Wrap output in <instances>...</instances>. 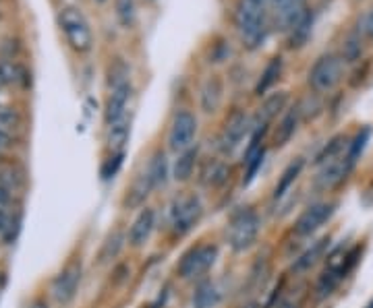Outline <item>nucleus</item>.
I'll use <instances>...</instances> for the list:
<instances>
[{
	"label": "nucleus",
	"instance_id": "f257e3e1",
	"mask_svg": "<svg viewBox=\"0 0 373 308\" xmlns=\"http://www.w3.org/2000/svg\"><path fill=\"white\" fill-rule=\"evenodd\" d=\"M270 0H238L234 10V25L247 50H257L268 33Z\"/></svg>",
	"mask_w": 373,
	"mask_h": 308
},
{
	"label": "nucleus",
	"instance_id": "f03ea898",
	"mask_svg": "<svg viewBox=\"0 0 373 308\" xmlns=\"http://www.w3.org/2000/svg\"><path fill=\"white\" fill-rule=\"evenodd\" d=\"M204 213H206L204 201L197 193H189V191L176 193L166 207L168 228L174 236H187L201 224Z\"/></svg>",
	"mask_w": 373,
	"mask_h": 308
},
{
	"label": "nucleus",
	"instance_id": "7ed1b4c3",
	"mask_svg": "<svg viewBox=\"0 0 373 308\" xmlns=\"http://www.w3.org/2000/svg\"><path fill=\"white\" fill-rule=\"evenodd\" d=\"M261 232L259 213L251 205H241L232 209L226 222V242L234 252H247L255 246Z\"/></svg>",
	"mask_w": 373,
	"mask_h": 308
},
{
	"label": "nucleus",
	"instance_id": "20e7f679",
	"mask_svg": "<svg viewBox=\"0 0 373 308\" xmlns=\"http://www.w3.org/2000/svg\"><path fill=\"white\" fill-rule=\"evenodd\" d=\"M220 250L212 242H201L191 246L176 263V275L185 282H199L216 265Z\"/></svg>",
	"mask_w": 373,
	"mask_h": 308
},
{
	"label": "nucleus",
	"instance_id": "39448f33",
	"mask_svg": "<svg viewBox=\"0 0 373 308\" xmlns=\"http://www.w3.org/2000/svg\"><path fill=\"white\" fill-rule=\"evenodd\" d=\"M59 23L67 38V44L75 52L85 54L91 50V46H93L91 27H89V21L85 19V15L77 6H63L59 13Z\"/></svg>",
	"mask_w": 373,
	"mask_h": 308
},
{
	"label": "nucleus",
	"instance_id": "423d86ee",
	"mask_svg": "<svg viewBox=\"0 0 373 308\" xmlns=\"http://www.w3.org/2000/svg\"><path fill=\"white\" fill-rule=\"evenodd\" d=\"M342 75H344L342 58L336 56V54H323L309 69L307 81H309V85H311L313 91H317V93H330L342 81Z\"/></svg>",
	"mask_w": 373,
	"mask_h": 308
},
{
	"label": "nucleus",
	"instance_id": "0eeeda50",
	"mask_svg": "<svg viewBox=\"0 0 373 308\" xmlns=\"http://www.w3.org/2000/svg\"><path fill=\"white\" fill-rule=\"evenodd\" d=\"M251 133H253V118L243 110L232 112L226 118L222 133L218 137V149L224 155H232L245 143L247 137H251Z\"/></svg>",
	"mask_w": 373,
	"mask_h": 308
},
{
	"label": "nucleus",
	"instance_id": "6e6552de",
	"mask_svg": "<svg viewBox=\"0 0 373 308\" xmlns=\"http://www.w3.org/2000/svg\"><path fill=\"white\" fill-rule=\"evenodd\" d=\"M336 207H338L336 201H317V203H311L309 207H305L300 211V216L295 220V226H293L295 236L309 238L317 230H321L336 213Z\"/></svg>",
	"mask_w": 373,
	"mask_h": 308
},
{
	"label": "nucleus",
	"instance_id": "1a4fd4ad",
	"mask_svg": "<svg viewBox=\"0 0 373 308\" xmlns=\"http://www.w3.org/2000/svg\"><path fill=\"white\" fill-rule=\"evenodd\" d=\"M197 137V118L189 110H178L172 116L170 129H168V147L174 154H183L193 147Z\"/></svg>",
	"mask_w": 373,
	"mask_h": 308
},
{
	"label": "nucleus",
	"instance_id": "9d476101",
	"mask_svg": "<svg viewBox=\"0 0 373 308\" xmlns=\"http://www.w3.org/2000/svg\"><path fill=\"white\" fill-rule=\"evenodd\" d=\"M351 170L353 168L347 161V155H340V157H336V159L319 165V170H317V174L313 178V186L317 191H321V193L334 191V188H338L347 180V176L351 174Z\"/></svg>",
	"mask_w": 373,
	"mask_h": 308
},
{
	"label": "nucleus",
	"instance_id": "9b49d317",
	"mask_svg": "<svg viewBox=\"0 0 373 308\" xmlns=\"http://www.w3.org/2000/svg\"><path fill=\"white\" fill-rule=\"evenodd\" d=\"M133 99V83H123L116 87H110L108 99H106V110H104V120L108 127L121 122L127 118L129 104Z\"/></svg>",
	"mask_w": 373,
	"mask_h": 308
},
{
	"label": "nucleus",
	"instance_id": "f8f14e48",
	"mask_svg": "<svg viewBox=\"0 0 373 308\" xmlns=\"http://www.w3.org/2000/svg\"><path fill=\"white\" fill-rule=\"evenodd\" d=\"M81 263L73 261L69 263L52 282V296L59 305H69L77 296V290H79V284H81Z\"/></svg>",
	"mask_w": 373,
	"mask_h": 308
},
{
	"label": "nucleus",
	"instance_id": "ddd939ff",
	"mask_svg": "<svg viewBox=\"0 0 373 308\" xmlns=\"http://www.w3.org/2000/svg\"><path fill=\"white\" fill-rule=\"evenodd\" d=\"M155 222H158V216H155V209L153 207H142L139 213L135 216L131 228L127 232V242L129 246L133 248H144L149 242L151 234L155 230Z\"/></svg>",
	"mask_w": 373,
	"mask_h": 308
},
{
	"label": "nucleus",
	"instance_id": "4468645a",
	"mask_svg": "<svg viewBox=\"0 0 373 308\" xmlns=\"http://www.w3.org/2000/svg\"><path fill=\"white\" fill-rule=\"evenodd\" d=\"M287 104H289L287 91H276L268 95L264 104L259 106L257 114L253 116V131H268V127L278 118V114L287 110Z\"/></svg>",
	"mask_w": 373,
	"mask_h": 308
},
{
	"label": "nucleus",
	"instance_id": "2eb2a0df",
	"mask_svg": "<svg viewBox=\"0 0 373 308\" xmlns=\"http://www.w3.org/2000/svg\"><path fill=\"white\" fill-rule=\"evenodd\" d=\"M274 21L284 31H291V27L297 23V19L305 13V0H270Z\"/></svg>",
	"mask_w": 373,
	"mask_h": 308
},
{
	"label": "nucleus",
	"instance_id": "dca6fc26",
	"mask_svg": "<svg viewBox=\"0 0 373 308\" xmlns=\"http://www.w3.org/2000/svg\"><path fill=\"white\" fill-rule=\"evenodd\" d=\"M224 99V81L220 75H212L204 81L199 89V106L206 114L218 112Z\"/></svg>",
	"mask_w": 373,
	"mask_h": 308
},
{
	"label": "nucleus",
	"instance_id": "f3484780",
	"mask_svg": "<svg viewBox=\"0 0 373 308\" xmlns=\"http://www.w3.org/2000/svg\"><path fill=\"white\" fill-rule=\"evenodd\" d=\"M142 174H144V178L148 180L151 191L162 188V186L168 182V176H170V165H168L166 154H164L162 149H158L155 154L149 157L148 165L144 168Z\"/></svg>",
	"mask_w": 373,
	"mask_h": 308
},
{
	"label": "nucleus",
	"instance_id": "a211bd4d",
	"mask_svg": "<svg viewBox=\"0 0 373 308\" xmlns=\"http://www.w3.org/2000/svg\"><path fill=\"white\" fill-rule=\"evenodd\" d=\"M330 242H332L330 236H323V238L315 240L307 250H303L297 259H295V263H293V271H295V273H303V271H309L311 267H315V265L328 254V250H330Z\"/></svg>",
	"mask_w": 373,
	"mask_h": 308
},
{
	"label": "nucleus",
	"instance_id": "6ab92c4d",
	"mask_svg": "<svg viewBox=\"0 0 373 308\" xmlns=\"http://www.w3.org/2000/svg\"><path fill=\"white\" fill-rule=\"evenodd\" d=\"M222 302V290L214 279H199L193 292V308H216Z\"/></svg>",
	"mask_w": 373,
	"mask_h": 308
},
{
	"label": "nucleus",
	"instance_id": "aec40b11",
	"mask_svg": "<svg viewBox=\"0 0 373 308\" xmlns=\"http://www.w3.org/2000/svg\"><path fill=\"white\" fill-rule=\"evenodd\" d=\"M230 178V165L224 163L222 159H210L204 163L199 172V180L208 188H222Z\"/></svg>",
	"mask_w": 373,
	"mask_h": 308
},
{
	"label": "nucleus",
	"instance_id": "412c9836",
	"mask_svg": "<svg viewBox=\"0 0 373 308\" xmlns=\"http://www.w3.org/2000/svg\"><path fill=\"white\" fill-rule=\"evenodd\" d=\"M298 122H300V110L291 108L289 112H284V116L280 118L276 131H274V145L276 147H284L297 133Z\"/></svg>",
	"mask_w": 373,
	"mask_h": 308
},
{
	"label": "nucleus",
	"instance_id": "4be33fe9",
	"mask_svg": "<svg viewBox=\"0 0 373 308\" xmlns=\"http://www.w3.org/2000/svg\"><path fill=\"white\" fill-rule=\"evenodd\" d=\"M303 168H305V159H303V157H297L295 161H291V163L284 168V172H282V176L278 178V184H276V188H274V195H272L274 201H280V199H284V197L291 193V188L295 186V182H297V178L300 176Z\"/></svg>",
	"mask_w": 373,
	"mask_h": 308
},
{
	"label": "nucleus",
	"instance_id": "5701e85b",
	"mask_svg": "<svg viewBox=\"0 0 373 308\" xmlns=\"http://www.w3.org/2000/svg\"><path fill=\"white\" fill-rule=\"evenodd\" d=\"M197 147H191L187 152L176 155V161L170 168V176L176 182H187L191 180V176L195 174V165H197Z\"/></svg>",
	"mask_w": 373,
	"mask_h": 308
},
{
	"label": "nucleus",
	"instance_id": "b1692460",
	"mask_svg": "<svg viewBox=\"0 0 373 308\" xmlns=\"http://www.w3.org/2000/svg\"><path fill=\"white\" fill-rule=\"evenodd\" d=\"M129 137H131V122L129 118L108 127V135H106V143H108V149L110 154H125V147L129 143Z\"/></svg>",
	"mask_w": 373,
	"mask_h": 308
},
{
	"label": "nucleus",
	"instance_id": "393cba45",
	"mask_svg": "<svg viewBox=\"0 0 373 308\" xmlns=\"http://www.w3.org/2000/svg\"><path fill=\"white\" fill-rule=\"evenodd\" d=\"M311 29H313V15L305 8V13L298 17L297 23L289 31V46L291 48H303L311 38Z\"/></svg>",
	"mask_w": 373,
	"mask_h": 308
},
{
	"label": "nucleus",
	"instance_id": "a878e982",
	"mask_svg": "<svg viewBox=\"0 0 373 308\" xmlns=\"http://www.w3.org/2000/svg\"><path fill=\"white\" fill-rule=\"evenodd\" d=\"M15 85H27V73L15 60L2 58L0 60V87H15Z\"/></svg>",
	"mask_w": 373,
	"mask_h": 308
},
{
	"label": "nucleus",
	"instance_id": "bb28decb",
	"mask_svg": "<svg viewBox=\"0 0 373 308\" xmlns=\"http://www.w3.org/2000/svg\"><path fill=\"white\" fill-rule=\"evenodd\" d=\"M370 141H372V127H363V129L353 137V141L347 145V161L351 163V168H355V163L361 159V155H363Z\"/></svg>",
	"mask_w": 373,
	"mask_h": 308
},
{
	"label": "nucleus",
	"instance_id": "cd10ccee",
	"mask_svg": "<svg viewBox=\"0 0 373 308\" xmlns=\"http://www.w3.org/2000/svg\"><path fill=\"white\" fill-rule=\"evenodd\" d=\"M280 73H282V58H272L270 65L266 67V71L261 73V77L255 85V93L257 95H264L272 89V85L280 79Z\"/></svg>",
	"mask_w": 373,
	"mask_h": 308
},
{
	"label": "nucleus",
	"instance_id": "c85d7f7f",
	"mask_svg": "<svg viewBox=\"0 0 373 308\" xmlns=\"http://www.w3.org/2000/svg\"><path fill=\"white\" fill-rule=\"evenodd\" d=\"M125 242H127V236H125L123 232L121 230L112 232V234L104 240V244H102V250H100V263H108V261L116 259L119 252L123 250Z\"/></svg>",
	"mask_w": 373,
	"mask_h": 308
},
{
	"label": "nucleus",
	"instance_id": "c756f323",
	"mask_svg": "<svg viewBox=\"0 0 373 308\" xmlns=\"http://www.w3.org/2000/svg\"><path fill=\"white\" fill-rule=\"evenodd\" d=\"M114 15L123 29H133L137 21L135 0H114Z\"/></svg>",
	"mask_w": 373,
	"mask_h": 308
},
{
	"label": "nucleus",
	"instance_id": "7c9ffc66",
	"mask_svg": "<svg viewBox=\"0 0 373 308\" xmlns=\"http://www.w3.org/2000/svg\"><path fill=\"white\" fill-rule=\"evenodd\" d=\"M344 141H347L344 135H336L334 139H330V141L321 147V152L315 155V165H323V163H328V161L340 157V155H342V149H344Z\"/></svg>",
	"mask_w": 373,
	"mask_h": 308
},
{
	"label": "nucleus",
	"instance_id": "2f4dec72",
	"mask_svg": "<svg viewBox=\"0 0 373 308\" xmlns=\"http://www.w3.org/2000/svg\"><path fill=\"white\" fill-rule=\"evenodd\" d=\"M0 186H4L6 191H10L13 195L23 186V176L17 168L13 165H6V168H0Z\"/></svg>",
	"mask_w": 373,
	"mask_h": 308
},
{
	"label": "nucleus",
	"instance_id": "473e14b6",
	"mask_svg": "<svg viewBox=\"0 0 373 308\" xmlns=\"http://www.w3.org/2000/svg\"><path fill=\"white\" fill-rule=\"evenodd\" d=\"M19 124H21V118H19L17 110L6 108V106H0V129L13 135V131H17Z\"/></svg>",
	"mask_w": 373,
	"mask_h": 308
},
{
	"label": "nucleus",
	"instance_id": "72a5a7b5",
	"mask_svg": "<svg viewBox=\"0 0 373 308\" xmlns=\"http://www.w3.org/2000/svg\"><path fill=\"white\" fill-rule=\"evenodd\" d=\"M123 159H125V154H110V157L106 159L104 168H102V176L108 180V178H114V174L121 170L123 165Z\"/></svg>",
	"mask_w": 373,
	"mask_h": 308
},
{
	"label": "nucleus",
	"instance_id": "f704fd0d",
	"mask_svg": "<svg viewBox=\"0 0 373 308\" xmlns=\"http://www.w3.org/2000/svg\"><path fill=\"white\" fill-rule=\"evenodd\" d=\"M359 56H361V42H359L357 38H351V40L344 44V60H347V63H355Z\"/></svg>",
	"mask_w": 373,
	"mask_h": 308
},
{
	"label": "nucleus",
	"instance_id": "c9c22d12",
	"mask_svg": "<svg viewBox=\"0 0 373 308\" xmlns=\"http://www.w3.org/2000/svg\"><path fill=\"white\" fill-rule=\"evenodd\" d=\"M10 230H13V220H10V216H8L6 209H0V238L8 236Z\"/></svg>",
	"mask_w": 373,
	"mask_h": 308
},
{
	"label": "nucleus",
	"instance_id": "e433bc0d",
	"mask_svg": "<svg viewBox=\"0 0 373 308\" xmlns=\"http://www.w3.org/2000/svg\"><path fill=\"white\" fill-rule=\"evenodd\" d=\"M13 201V193L6 191L4 186H0V209H6Z\"/></svg>",
	"mask_w": 373,
	"mask_h": 308
},
{
	"label": "nucleus",
	"instance_id": "4c0bfd02",
	"mask_svg": "<svg viewBox=\"0 0 373 308\" xmlns=\"http://www.w3.org/2000/svg\"><path fill=\"white\" fill-rule=\"evenodd\" d=\"M8 147H10V133H6V131L0 129V152H4Z\"/></svg>",
	"mask_w": 373,
	"mask_h": 308
},
{
	"label": "nucleus",
	"instance_id": "58836bf2",
	"mask_svg": "<svg viewBox=\"0 0 373 308\" xmlns=\"http://www.w3.org/2000/svg\"><path fill=\"white\" fill-rule=\"evenodd\" d=\"M363 25H365V33L373 40V8L370 10V15L365 17V23H363Z\"/></svg>",
	"mask_w": 373,
	"mask_h": 308
},
{
	"label": "nucleus",
	"instance_id": "ea45409f",
	"mask_svg": "<svg viewBox=\"0 0 373 308\" xmlns=\"http://www.w3.org/2000/svg\"><path fill=\"white\" fill-rule=\"evenodd\" d=\"M238 308H259V305H257L255 300H247V302H243Z\"/></svg>",
	"mask_w": 373,
	"mask_h": 308
},
{
	"label": "nucleus",
	"instance_id": "a19ab883",
	"mask_svg": "<svg viewBox=\"0 0 373 308\" xmlns=\"http://www.w3.org/2000/svg\"><path fill=\"white\" fill-rule=\"evenodd\" d=\"M31 308H48V307H46L44 302H36V305H33V307H31Z\"/></svg>",
	"mask_w": 373,
	"mask_h": 308
},
{
	"label": "nucleus",
	"instance_id": "79ce46f5",
	"mask_svg": "<svg viewBox=\"0 0 373 308\" xmlns=\"http://www.w3.org/2000/svg\"><path fill=\"white\" fill-rule=\"evenodd\" d=\"M365 308H373V298L370 300V302H367V307H365Z\"/></svg>",
	"mask_w": 373,
	"mask_h": 308
},
{
	"label": "nucleus",
	"instance_id": "37998d69",
	"mask_svg": "<svg viewBox=\"0 0 373 308\" xmlns=\"http://www.w3.org/2000/svg\"><path fill=\"white\" fill-rule=\"evenodd\" d=\"M93 2H98V4H104L106 0H93Z\"/></svg>",
	"mask_w": 373,
	"mask_h": 308
},
{
	"label": "nucleus",
	"instance_id": "c03bdc74",
	"mask_svg": "<svg viewBox=\"0 0 373 308\" xmlns=\"http://www.w3.org/2000/svg\"><path fill=\"white\" fill-rule=\"evenodd\" d=\"M149 2H153V0H149Z\"/></svg>",
	"mask_w": 373,
	"mask_h": 308
}]
</instances>
